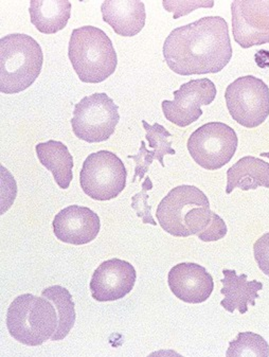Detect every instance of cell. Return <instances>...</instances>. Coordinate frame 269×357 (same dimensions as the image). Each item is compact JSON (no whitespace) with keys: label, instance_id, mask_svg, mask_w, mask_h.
Masks as SVG:
<instances>
[{"label":"cell","instance_id":"obj_15","mask_svg":"<svg viewBox=\"0 0 269 357\" xmlns=\"http://www.w3.org/2000/svg\"><path fill=\"white\" fill-rule=\"evenodd\" d=\"M103 20L118 36L132 38L146 26V6L137 0H106L101 6Z\"/></svg>","mask_w":269,"mask_h":357},{"label":"cell","instance_id":"obj_22","mask_svg":"<svg viewBox=\"0 0 269 357\" xmlns=\"http://www.w3.org/2000/svg\"><path fill=\"white\" fill-rule=\"evenodd\" d=\"M142 124L146 132V140L150 144L151 148H154L153 153H154L155 159L160 162L161 166L164 167V157L166 155L176 154L171 142L172 135L160 124L154 123L151 126L146 120H142Z\"/></svg>","mask_w":269,"mask_h":357},{"label":"cell","instance_id":"obj_12","mask_svg":"<svg viewBox=\"0 0 269 357\" xmlns=\"http://www.w3.org/2000/svg\"><path fill=\"white\" fill-rule=\"evenodd\" d=\"M137 280L134 267L128 261L114 258L104 261L91 277V296L99 302L117 301L134 289Z\"/></svg>","mask_w":269,"mask_h":357},{"label":"cell","instance_id":"obj_13","mask_svg":"<svg viewBox=\"0 0 269 357\" xmlns=\"http://www.w3.org/2000/svg\"><path fill=\"white\" fill-rule=\"evenodd\" d=\"M52 226L54 236L61 242L85 245L97 238L101 222L99 215L91 208L71 205L56 214Z\"/></svg>","mask_w":269,"mask_h":357},{"label":"cell","instance_id":"obj_7","mask_svg":"<svg viewBox=\"0 0 269 357\" xmlns=\"http://www.w3.org/2000/svg\"><path fill=\"white\" fill-rule=\"evenodd\" d=\"M238 144V135L233 128L223 122H209L191 134L187 146L199 166L215 171L230 162Z\"/></svg>","mask_w":269,"mask_h":357},{"label":"cell","instance_id":"obj_2","mask_svg":"<svg viewBox=\"0 0 269 357\" xmlns=\"http://www.w3.org/2000/svg\"><path fill=\"white\" fill-rule=\"evenodd\" d=\"M68 56L77 77L84 83H101L117 69L118 56L113 42L97 26H84L73 30Z\"/></svg>","mask_w":269,"mask_h":357},{"label":"cell","instance_id":"obj_11","mask_svg":"<svg viewBox=\"0 0 269 357\" xmlns=\"http://www.w3.org/2000/svg\"><path fill=\"white\" fill-rule=\"evenodd\" d=\"M210 204L201 190L195 185H183L169 192L157 207L159 225L173 236L185 238V218L197 206Z\"/></svg>","mask_w":269,"mask_h":357},{"label":"cell","instance_id":"obj_24","mask_svg":"<svg viewBox=\"0 0 269 357\" xmlns=\"http://www.w3.org/2000/svg\"><path fill=\"white\" fill-rule=\"evenodd\" d=\"M128 158L134 159V162H136L134 175L132 181V183H134V181H137V178H139L140 181L144 179V175L148 172V168H150L151 165H152L153 161H154L155 156L154 153L150 152V151L146 149V142H141V146H140V150L138 154L134 155V156L130 155Z\"/></svg>","mask_w":269,"mask_h":357},{"label":"cell","instance_id":"obj_8","mask_svg":"<svg viewBox=\"0 0 269 357\" xmlns=\"http://www.w3.org/2000/svg\"><path fill=\"white\" fill-rule=\"evenodd\" d=\"M230 116L240 126L254 128L269 116V87L254 75L238 77L225 91Z\"/></svg>","mask_w":269,"mask_h":357},{"label":"cell","instance_id":"obj_6","mask_svg":"<svg viewBox=\"0 0 269 357\" xmlns=\"http://www.w3.org/2000/svg\"><path fill=\"white\" fill-rule=\"evenodd\" d=\"M119 106L105 93H95L75 104L71 126L75 137L89 144L111 138L119 123Z\"/></svg>","mask_w":269,"mask_h":357},{"label":"cell","instance_id":"obj_18","mask_svg":"<svg viewBox=\"0 0 269 357\" xmlns=\"http://www.w3.org/2000/svg\"><path fill=\"white\" fill-rule=\"evenodd\" d=\"M29 12L32 24L40 33L54 34L68 24L71 3L67 0H32Z\"/></svg>","mask_w":269,"mask_h":357},{"label":"cell","instance_id":"obj_25","mask_svg":"<svg viewBox=\"0 0 269 357\" xmlns=\"http://www.w3.org/2000/svg\"><path fill=\"white\" fill-rule=\"evenodd\" d=\"M164 9L168 12H174V18L180 17V16L187 15L190 12L194 11L199 7H213V1H168L164 0Z\"/></svg>","mask_w":269,"mask_h":357},{"label":"cell","instance_id":"obj_1","mask_svg":"<svg viewBox=\"0 0 269 357\" xmlns=\"http://www.w3.org/2000/svg\"><path fill=\"white\" fill-rule=\"evenodd\" d=\"M164 56L177 75L217 73L232 58L227 22L207 16L173 30L164 40Z\"/></svg>","mask_w":269,"mask_h":357},{"label":"cell","instance_id":"obj_17","mask_svg":"<svg viewBox=\"0 0 269 357\" xmlns=\"http://www.w3.org/2000/svg\"><path fill=\"white\" fill-rule=\"evenodd\" d=\"M259 187L269 189V162L256 157L246 156L228 169L227 195L236 188L248 191Z\"/></svg>","mask_w":269,"mask_h":357},{"label":"cell","instance_id":"obj_23","mask_svg":"<svg viewBox=\"0 0 269 357\" xmlns=\"http://www.w3.org/2000/svg\"><path fill=\"white\" fill-rule=\"evenodd\" d=\"M153 189V183L150 177H146L144 183H142V190L134 195L132 197V208L137 213L138 218H141L142 223L151 224V225L156 226L157 222H155L154 218L152 216V207L148 204V191Z\"/></svg>","mask_w":269,"mask_h":357},{"label":"cell","instance_id":"obj_5","mask_svg":"<svg viewBox=\"0 0 269 357\" xmlns=\"http://www.w3.org/2000/svg\"><path fill=\"white\" fill-rule=\"evenodd\" d=\"M128 171L123 161L109 151L89 155L79 172V185L95 201H111L125 189Z\"/></svg>","mask_w":269,"mask_h":357},{"label":"cell","instance_id":"obj_14","mask_svg":"<svg viewBox=\"0 0 269 357\" xmlns=\"http://www.w3.org/2000/svg\"><path fill=\"white\" fill-rule=\"evenodd\" d=\"M168 284L176 298L192 305L207 301L214 289L213 277L197 263H179L172 267Z\"/></svg>","mask_w":269,"mask_h":357},{"label":"cell","instance_id":"obj_20","mask_svg":"<svg viewBox=\"0 0 269 357\" xmlns=\"http://www.w3.org/2000/svg\"><path fill=\"white\" fill-rule=\"evenodd\" d=\"M42 296L52 302L58 313V328L51 340L59 342L64 340L70 333L75 324V305L72 296L68 289L61 285L47 287L43 291Z\"/></svg>","mask_w":269,"mask_h":357},{"label":"cell","instance_id":"obj_4","mask_svg":"<svg viewBox=\"0 0 269 357\" xmlns=\"http://www.w3.org/2000/svg\"><path fill=\"white\" fill-rule=\"evenodd\" d=\"M58 321L56 307L43 296H18L8 309V331L24 346L38 347L50 340L58 328Z\"/></svg>","mask_w":269,"mask_h":357},{"label":"cell","instance_id":"obj_27","mask_svg":"<svg viewBox=\"0 0 269 357\" xmlns=\"http://www.w3.org/2000/svg\"><path fill=\"white\" fill-rule=\"evenodd\" d=\"M261 156L265 157V158L269 159V152L268 153H261Z\"/></svg>","mask_w":269,"mask_h":357},{"label":"cell","instance_id":"obj_9","mask_svg":"<svg viewBox=\"0 0 269 357\" xmlns=\"http://www.w3.org/2000/svg\"><path fill=\"white\" fill-rule=\"evenodd\" d=\"M217 87L210 79H191L173 93L174 100L161 104L164 117L179 128L197 121L203 115L201 106L210 105L217 97Z\"/></svg>","mask_w":269,"mask_h":357},{"label":"cell","instance_id":"obj_16","mask_svg":"<svg viewBox=\"0 0 269 357\" xmlns=\"http://www.w3.org/2000/svg\"><path fill=\"white\" fill-rule=\"evenodd\" d=\"M223 275L221 294L225 298L221 301L222 307L229 313H234L236 310L240 314L247 313L248 305L254 307L256 300L260 298L258 293L263 289V283L256 280L248 281L246 273L238 275L232 269H224Z\"/></svg>","mask_w":269,"mask_h":357},{"label":"cell","instance_id":"obj_10","mask_svg":"<svg viewBox=\"0 0 269 357\" xmlns=\"http://www.w3.org/2000/svg\"><path fill=\"white\" fill-rule=\"evenodd\" d=\"M232 36L242 48L269 44V1H233Z\"/></svg>","mask_w":269,"mask_h":357},{"label":"cell","instance_id":"obj_26","mask_svg":"<svg viewBox=\"0 0 269 357\" xmlns=\"http://www.w3.org/2000/svg\"><path fill=\"white\" fill-rule=\"evenodd\" d=\"M254 255L259 268L269 277V232L263 234L254 243Z\"/></svg>","mask_w":269,"mask_h":357},{"label":"cell","instance_id":"obj_3","mask_svg":"<svg viewBox=\"0 0 269 357\" xmlns=\"http://www.w3.org/2000/svg\"><path fill=\"white\" fill-rule=\"evenodd\" d=\"M44 53L30 36L9 34L0 40V91L22 93L32 86L42 71Z\"/></svg>","mask_w":269,"mask_h":357},{"label":"cell","instance_id":"obj_19","mask_svg":"<svg viewBox=\"0 0 269 357\" xmlns=\"http://www.w3.org/2000/svg\"><path fill=\"white\" fill-rule=\"evenodd\" d=\"M38 160L52 173L61 189H68L73 179V157L63 142L49 140L38 144L36 148Z\"/></svg>","mask_w":269,"mask_h":357},{"label":"cell","instance_id":"obj_21","mask_svg":"<svg viewBox=\"0 0 269 357\" xmlns=\"http://www.w3.org/2000/svg\"><path fill=\"white\" fill-rule=\"evenodd\" d=\"M226 356H269V344L264 337L252 332H240L229 342Z\"/></svg>","mask_w":269,"mask_h":357}]
</instances>
